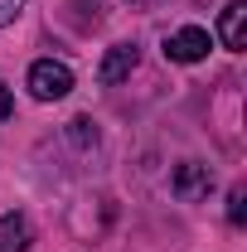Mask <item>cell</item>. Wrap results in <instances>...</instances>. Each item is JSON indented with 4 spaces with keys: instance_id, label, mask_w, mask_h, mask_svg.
Returning a JSON list of instances; mask_svg holds the SVG:
<instances>
[{
    "instance_id": "obj_1",
    "label": "cell",
    "mask_w": 247,
    "mask_h": 252,
    "mask_svg": "<svg viewBox=\"0 0 247 252\" xmlns=\"http://www.w3.org/2000/svg\"><path fill=\"white\" fill-rule=\"evenodd\" d=\"M25 83H30V93L39 102H59V97L73 93V68L59 63V59H39V63H30V78Z\"/></svg>"
},
{
    "instance_id": "obj_2",
    "label": "cell",
    "mask_w": 247,
    "mask_h": 252,
    "mask_svg": "<svg viewBox=\"0 0 247 252\" xmlns=\"http://www.w3.org/2000/svg\"><path fill=\"white\" fill-rule=\"evenodd\" d=\"M170 189H175V199L199 204V199H209V189H214V170H209L204 160H185V165H175Z\"/></svg>"
},
{
    "instance_id": "obj_3",
    "label": "cell",
    "mask_w": 247,
    "mask_h": 252,
    "mask_svg": "<svg viewBox=\"0 0 247 252\" xmlns=\"http://www.w3.org/2000/svg\"><path fill=\"white\" fill-rule=\"evenodd\" d=\"M209 49H214V39L199 25H185V30H175L165 39V59L170 63H199V59H209Z\"/></svg>"
},
{
    "instance_id": "obj_4",
    "label": "cell",
    "mask_w": 247,
    "mask_h": 252,
    "mask_svg": "<svg viewBox=\"0 0 247 252\" xmlns=\"http://www.w3.org/2000/svg\"><path fill=\"white\" fill-rule=\"evenodd\" d=\"M218 39H223V49H233V54L247 49V0H228V5H223V15H218Z\"/></svg>"
},
{
    "instance_id": "obj_5",
    "label": "cell",
    "mask_w": 247,
    "mask_h": 252,
    "mask_svg": "<svg viewBox=\"0 0 247 252\" xmlns=\"http://www.w3.org/2000/svg\"><path fill=\"white\" fill-rule=\"evenodd\" d=\"M136 63H141V49L136 44H112L107 49V59H102V68H97V83H122V78H131L136 73Z\"/></svg>"
},
{
    "instance_id": "obj_6",
    "label": "cell",
    "mask_w": 247,
    "mask_h": 252,
    "mask_svg": "<svg viewBox=\"0 0 247 252\" xmlns=\"http://www.w3.org/2000/svg\"><path fill=\"white\" fill-rule=\"evenodd\" d=\"M34 228L25 214H0V252H30Z\"/></svg>"
},
{
    "instance_id": "obj_7",
    "label": "cell",
    "mask_w": 247,
    "mask_h": 252,
    "mask_svg": "<svg viewBox=\"0 0 247 252\" xmlns=\"http://www.w3.org/2000/svg\"><path fill=\"white\" fill-rule=\"evenodd\" d=\"M228 223H233V228H243V223H247V189L243 185L228 189Z\"/></svg>"
},
{
    "instance_id": "obj_8",
    "label": "cell",
    "mask_w": 247,
    "mask_h": 252,
    "mask_svg": "<svg viewBox=\"0 0 247 252\" xmlns=\"http://www.w3.org/2000/svg\"><path fill=\"white\" fill-rule=\"evenodd\" d=\"M68 136H73V146H97V126L88 122V117H78V122H68Z\"/></svg>"
},
{
    "instance_id": "obj_9",
    "label": "cell",
    "mask_w": 247,
    "mask_h": 252,
    "mask_svg": "<svg viewBox=\"0 0 247 252\" xmlns=\"http://www.w3.org/2000/svg\"><path fill=\"white\" fill-rule=\"evenodd\" d=\"M20 10H25V0H0V30H5L10 20H20Z\"/></svg>"
},
{
    "instance_id": "obj_10",
    "label": "cell",
    "mask_w": 247,
    "mask_h": 252,
    "mask_svg": "<svg viewBox=\"0 0 247 252\" xmlns=\"http://www.w3.org/2000/svg\"><path fill=\"white\" fill-rule=\"evenodd\" d=\"M10 112H15V97H10V88H5V83H0V122H5Z\"/></svg>"
}]
</instances>
